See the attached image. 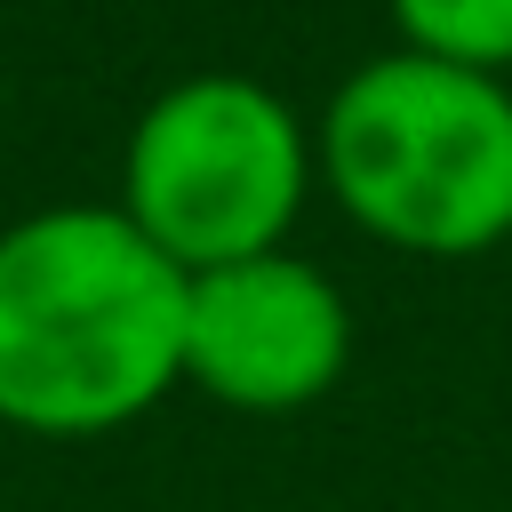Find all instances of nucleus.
Listing matches in <instances>:
<instances>
[{
    "instance_id": "1",
    "label": "nucleus",
    "mask_w": 512,
    "mask_h": 512,
    "mask_svg": "<svg viewBox=\"0 0 512 512\" xmlns=\"http://www.w3.org/2000/svg\"><path fill=\"white\" fill-rule=\"evenodd\" d=\"M184 288L120 200H56L0 224V424L104 440L184 384Z\"/></svg>"
},
{
    "instance_id": "2",
    "label": "nucleus",
    "mask_w": 512,
    "mask_h": 512,
    "mask_svg": "<svg viewBox=\"0 0 512 512\" xmlns=\"http://www.w3.org/2000/svg\"><path fill=\"white\" fill-rule=\"evenodd\" d=\"M312 160L328 200L400 256L512 248V80L496 72L392 40L328 88Z\"/></svg>"
},
{
    "instance_id": "3",
    "label": "nucleus",
    "mask_w": 512,
    "mask_h": 512,
    "mask_svg": "<svg viewBox=\"0 0 512 512\" xmlns=\"http://www.w3.org/2000/svg\"><path fill=\"white\" fill-rule=\"evenodd\" d=\"M320 184L312 128L256 72L168 80L120 152V216L176 264L216 272L264 248H288Z\"/></svg>"
},
{
    "instance_id": "4",
    "label": "nucleus",
    "mask_w": 512,
    "mask_h": 512,
    "mask_svg": "<svg viewBox=\"0 0 512 512\" xmlns=\"http://www.w3.org/2000/svg\"><path fill=\"white\" fill-rule=\"evenodd\" d=\"M352 368V304L344 288L296 256L264 248L184 288V384L240 416H296L328 400Z\"/></svg>"
},
{
    "instance_id": "5",
    "label": "nucleus",
    "mask_w": 512,
    "mask_h": 512,
    "mask_svg": "<svg viewBox=\"0 0 512 512\" xmlns=\"http://www.w3.org/2000/svg\"><path fill=\"white\" fill-rule=\"evenodd\" d=\"M384 8L408 48L512 80V0H384Z\"/></svg>"
}]
</instances>
